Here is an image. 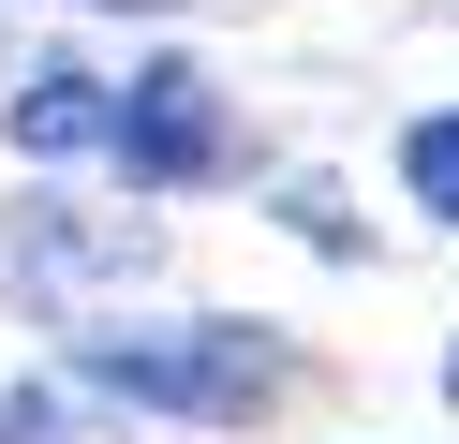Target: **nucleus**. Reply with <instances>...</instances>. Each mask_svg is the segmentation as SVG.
<instances>
[{
    "label": "nucleus",
    "instance_id": "7ed1b4c3",
    "mask_svg": "<svg viewBox=\"0 0 459 444\" xmlns=\"http://www.w3.org/2000/svg\"><path fill=\"white\" fill-rule=\"evenodd\" d=\"M15 148H45V163H60V148H119V104H104L90 74H45L30 104H15Z\"/></svg>",
    "mask_w": 459,
    "mask_h": 444
},
{
    "label": "nucleus",
    "instance_id": "20e7f679",
    "mask_svg": "<svg viewBox=\"0 0 459 444\" xmlns=\"http://www.w3.org/2000/svg\"><path fill=\"white\" fill-rule=\"evenodd\" d=\"M400 178H415L429 222H459V118H415V134H400Z\"/></svg>",
    "mask_w": 459,
    "mask_h": 444
},
{
    "label": "nucleus",
    "instance_id": "39448f33",
    "mask_svg": "<svg viewBox=\"0 0 459 444\" xmlns=\"http://www.w3.org/2000/svg\"><path fill=\"white\" fill-rule=\"evenodd\" d=\"M445 400H459V355H445Z\"/></svg>",
    "mask_w": 459,
    "mask_h": 444
},
{
    "label": "nucleus",
    "instance_id": "f257e3e1",
    "mask_svg": "<svg viewBox=\"0 0 459 444\" xmlns=\"http://www.w3.org/2000/svg\"><path fill=\"white\" fill-rule=\"evenodd\" d=\"M90 385H119L149 414H252V400H281V355L252 326H104Z\"/></svg>",
    "mask_w": 459,
    "mask_h": 444
},
{
    "label": "nucleus",
    "instance_id": "f03ea898",
    "mask_svg": "<svg viewBox=\"0 0 459 444\" xmlns=\"http://www.w3.org/2000/svg\"><path fill=\"white\" fill-rule=\"evenodd\" d=\"M119 163H134V178H193V163H208V74L163 59V74L119 104Z\"/></svg>",
    "mask_w": 459,
    "mask_h": 444
}]
</instances>
